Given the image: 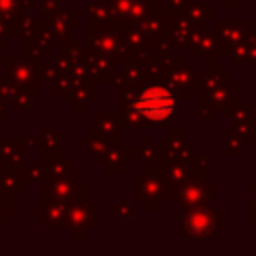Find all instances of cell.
<instances>
[{"mask_svg": "<svg viewBox=\"0 0 256 256\" xmlns=\"http://www.w3.org/2000/svg\"><path fill=\"white\" fill-rule=\"evenodd\" d=\"M174 96L160 86H152L144 90L136 100V112L148 120H164L174 112Z\"/></svg>", "mask_w": 256, "mask_h": 256, "instance_id": "obj_1", "label": "cell"}]
</instances>
